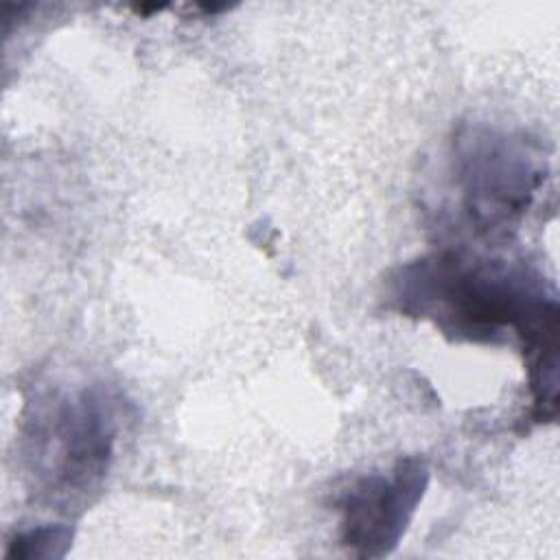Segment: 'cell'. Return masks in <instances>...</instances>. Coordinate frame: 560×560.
Masks as SVG:
<instances>
[{
  "label": "cell",
  "instance_id": "277c9868",
  "mask_svg": "<svg viewBox=\"0 0 560 560\" xmlns=\"http://www.w3.org/2000/svg\"><path fill=\"white\" fill-rule=\"evenodd\" d=\"M462 177L470 214L481 223L508 221L527 206L538 175L527 153L505 142V138H479L466 155Z\"/></svg>",
  "mask_w": 560,
  "mask_h": 560
},
{
  "label": "cell",
  "instance_id": "7a4b0ae2",
  "mask_svg": "<svg viewBox=\"0 0 560 560\" xmlns=\"http://www.w3.org/2000/svg\"><path fill=\"white\" fill-rule=\"evenodd\" d=\"M116 440V418L101 389L63 396L35 427V468H44L48 488L81 494L107 470Z\"/></svg>",
  "mask_w": 560,
  "mask_h": 560
},
{
  "label": "cell",
  "instance_id": "5b68a950",
  "mask_svg": "<svg viewBox=\"0 0 560 560\" xmlns=\"http://www.w3.org/2000/svg\"><path fill=\"white\" fill-rule=\"evenodd\" d=\"M72 538V532L68 527H39L28 534H20L15 542H11V549L7 551V558L20 556V558H55L63 556V551L55 549L57 545L68 547Z\"/></svg>",
  "mask_w": 560,
  "mask_h": 560
},
{
  "label": "cell",
  "instance_id": "6da1fadb",
  "mask_svg": "<svg viewBox=\"0 0 560 560\" xmlns=\"http://www.w3.org/2000/svg\"><path fill=\"white\" fill-rule=\"evenodd\" d=\"M402 300L475 341L514 328L527 352L529 387L558 385V304L523 269L464 265L457 256L422 260L402 271Z\"/></svg>",
  "mask_w": 560,
  "mask_h": 560
},
{
  "label": "cell",
  "instance_id": "3957f363",
  "mask_svg": "<svg viewBox=\"0 0 560 560\" xmlns=\"http://www.w3.org/2000/svg\"><path fill=\"white\" fill-rule=\"evenodd\" d=\"M427 481L420 457L398 459L392 475L359 479L341 499V542L363 558L389 553L405 534Z\"/></svg>",
  "mask_w": 560,
  "mask_h": 560
}]
</instances>
